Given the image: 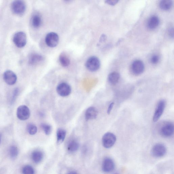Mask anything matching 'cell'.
Segmentation results:
<instances>
[{
    "label": "cell",
    "instance_id": "6da1fadb",
    "mask_svg": "<svg viewBox=\"0 0 174 174\" xmlns=\"http://www.w3.org/2000/svg\"><path fill=\"white\" fill-rule=\"evenodd\" d=\"M15 45L19 48L24 47L27 43V36L26 33L22 32L15 33L13 37Z\"/></svg>",
    "mask_w": 174,
    "mask_h": 174
},
{
    "label": "cell",
    "instance_id": "7a4b0ae2",
    "mask_svg": "<svg viewBox=\"0 0 174 174\" xmlns=\"http://www.w3.org/2000/svg\"><path fill=\"white\" fill-rule=\"evenodd\" d=\"M86 67L88 70L92 72H96L100 67V61L97 57H91L87 61Z\"/></svg>",
    "mask_w": 174,
    "mask_h": 174
},
{
    "label": "cell",
    "instance_id": "3957f363",
    "mask_svg": "<svg viewBox=\"0 0 174 174\" xmlns=\"http://www.w3.org/2000/svg\"><path fill=\"white\" fill-rule=\"evenodd\" d=\"M11 7L13 13L17 15H22L25 12L26 5L24 1L18 0L12 2Z\"/></svg>",
    "mask_w": 174,
    "mask_h": 174
},
{
    "label": "cell",
    "instance_id": "277c9868",
    "mask_svg": "<svg viewBox=\"0 0 174 174\" xmlns=\"http://www.w3.org/2000/svg\"><path fill=\"white\" fill-rule=\"evenodd\" d=\"M117 141L115 135L111 132H107L104 134L102 138V145L106 148L112 147L115 144Z\"/></svg>",
    "mask_w": 174,
    "mask_h": 174
},
{
    "label": "cell",
    "instance_id": "5b68a950",
    "mask_svg": "<svg viewBox=\"0 0 174 174\" xmlns=\"http://www.w3.org/2000/svg\"><path fill=\"white\" fill-rule=\"evenodd\" d=\"M174 125L171 122H166L162 125L160 132L162 136L168 137L172 136L174 133Z\"/></svg>",
    "mask_w": 174,
    "mask_h": 174
},
{
    "label": "cell",
    "instance_id": "8992f818",
    "mask_svg": "<svg viewBox=\"0 0 174 174\" xmlns=\"http://www.w3.org/2000/svg\"><path fill=\"white\" fill-rule=\"evenodd\" d=\"M59 41L58 35L54 32H51L47 34L45 39L46 45L51 48L56 47L58 44Z\"/></svg>",
    "mask_w": 174,
    "mask_h": 174
},
{
    "label": "cell",
    "instance_id": "52a82bcc",
    "mask_svg": "<svg viewBox=\"0 0 174 174\" xmlns=\"http://www.w3.org/2000/svg\"><path fill=\"white\" fill-rule=\"evenodd\" d=\"M57 94L63 97H65L70 95L72 92L71 87L69 84L65 82L60 83L56 89Z\"/></svg>",
    "mask_w": 174,
    "mask_h": 174
},
{
    "label": "cell",
    "instance_id": "ba28073f",
    "mask_svg": "<svg viewBox=\"0 0 174 174\" xmlns=\"http://www.w3.org/2000/svg\"><path fill=\"white\" fill-rule=\"evenodd\" d=\"M30 112L29 108L26 106L19 107L17 109V118L21 121H25L30 117Z\"/></svg>",
    "mask_w": 174,
    "mask_h": 174
},
{
    "label": "cell",
    "instance_id": "9c48e42d",
    "mask_svg": "<svg viewBox=\"0 0 174 174\" xmlns=\"http://www.w3.org/2000/svg\"><path fill=\"white\" fill-rule=\"evenodd\" d=\"M131 69L134 75H140L144 71V64L141 60H135L133 62L131 65Z\"/></svg>",
    "mask_w": 174,
    "mask_h": 174
},
{
    "label": "cell",
    "instance_id": "30bf717a",
    "mask_svg": "<svg viewBox=\"0 0 174 174\" xmlns=\"http://www.w3.org/2000/svg\"><path fill=\"white\" fill-rule=\"evenodd\" d=\"M151 152L154 157H161L164 156L166 153V149L164 145L157 144L153 147Z\"/></svg>",
    "mask_w": 174,
    "mask_h": 174
},
{
    "label": "cell",
    "instance_id": "8fae6325",
    "mask_svg": "<svg viewBox=\"0 0 174 174\" xmlns=\"http://www.w3.org/2000/svg\"><path fill=\"white\" fill-rule=\"evenodd\" d=\"M165 106V100H161L158 102L153 115V121L154 122H157L160 119L164 112Z\"/></svg>",
    "mask_w": 174,
    "mask_h": 174
},
{
    "label": "cell",
    "instance_id": "7c38bea8",
    "mask_svg": "<svg viewBox=\"0 0 174 174\" xmlns=\"http://www.w3.org/2000/svg\"><path fill=\"white\" fill-rule=\"evenodd\" d=\"M3 78L7 84L9 85H13L16 83L17 77L12 71L7 70L4 73Z\"/></svg>",
    "mask_w": 174,
    "mask_h": 174
},
{
    "label": "cell",
    "instance_id": "4fadbf2b",
    "mask_svg": "<svg viewBox=\"0 0 174 174\" xmlns=\"http://www.w3.org/2000/svg\"><path fill=\"white\" fill-rule=\"evenodd\" d=\"M115 167L114 161L109 157H106L103 160L102 164V170L103 172L109 173L112 172Z\"/></svg>",
    "mask_w": 174,
    "mask_h": 174
},
{
    "label": "cell",
    "instance_id": "5bb4252c",
    "mask_svg": "<svg viewBox=\"0 0 174 174\" xmlns=\"http://www.w3.org/2000/svg\"><path fill=\"white\" fill-rule=\"evenodd\" d=\"M98 112L95 107H88L85 113V118L88 121L96 119L97 117Z\"/></svg>",
    "mask_w": 174,
    "mask_h": 174
},
{
    "label": "cell",
    "instance_id": "9a60e30c",
    "mask_svg": "<svg viewBox=\"0 0 174 174\" xmlns=\"http://www.w3.org/2000/svg\"><path fill=\"white\" fill-rule=\"evenodd\" d=\"M43 59V57L40 54L33 53L29 57L28 63L31 65H35L41 62Z\"/></svg>",
    "mask_w": 174,
    "mask_h": 174
},
{
    "label": "cell",
    "instance_id": "2e32d148",
    "mask_svg": "<svg viewBox=\"0 0 174 174\" xmlns=\"http://www.w3.org/2000/svg\"><path fill=\"white\" fill-rule=\"evenodd\" d=\"M159 24V18L157 17L154 15L149 18L147 22V26L150 29H154L157 28Z\"/></svg>",
    "mask_w": 174,
    "mask_h": 174
},
{
    "label": "cell",
    "instance_id": "e0dca14e",
    "mask_svg": "<svg viewBox=\"0 0 174 174\" xmlns=\"http://www.w3.org/2000/svg\"><path fill=\"white\" fill-rule=\"evenodd\" d=\"M31 23L33 28H39L42 24V19L41 17L37 14L33 15L31 18Z\"/></svg>",
    "mask_w": 174,
    "mask_h": 174
},
{
    "label": "cell",
    "instance_id": "ac0fdd59",
    "mask_svg": "<svg viewBox=\"0 0 174 174\" xmlns=\"http://www.w3.org/2000/svg\"><path fill=\"white\" fill-rule=\"evenodd\" d=\"M120 76L117 72H113L110 73L108 76V80L112 85H115L119 82Z\"/></svg>",
    "mask_w": 174,
    "mask_h": 174
},
{
    "label": "cell",
    "instance_id": "d6986e66",
    "mask_svg": "<svg viewBox=\"0 0 174 174\" xmlns=\"http://www.w3.org/2000/svg\"><path fill=\"white\" fill-rule=\"evenodd\" d=\"M66 130L62 128H59L57 131V141L58 143L60 144L63 142L66 135Z\"/></svg>",
    "mask_w": 174,
    "mask_h": 174
},
{
    "label": "cell",
    "instance_id": "ffe728a7",
    "mask_svg": "<svg viewBox=\"0 0 174 174\" xmlns=\"http://www.w3.org/2000/svg\"><path fill=\"white\" fill-rule=\"evenodd\" d=\"M43 157V154L40 151H34L32 154V161L34 163H40L42 160Z\"/></svg>",
    "mask_w": 174,
    "mask_h": 174
},
{
    "label": "cell",
    "instance_id": "44dd1931",
    "mask_svg": "<svg viewBox=\"0 0 174 174\" xmlns=\"http://www.w3.org/2000/svg\"><path fill=\"white\" fill-rule=\"evenodd\" d=\"M60 62L62 66L67 67L70 65V60L68 57L65 53H62L59 57Z\"/></svg>",
    "mask_w": 174,
    "mask_h": 174
},
{
    "label": "cell",
    "instance_id": "7402d4cb",
    "mask_svg": "<svg viewBox=\"0 0 174 174\" xmlns=\"http://www.w3.org/2000/svg\"><path fill=\"white\" fill-rule=\"evenodd\" d=\"M172 1L170 0H163L160 2L159 6L162 10H168L172 8Z\"/></svg>",
    "mask_w": 174,
    "mask_h": 174
},
{
    "label": "cell",
    "instance_id": "603a6c76",
    "mask_svg": "<svg viewBox=\"0 0 174 174\" xmlns=\"http://www.w3.org/2000/svg\"><path fill=\"white\" fill-rule=\"evenodd\" d=\"M79 143L75 140H72L69 142L67 146V149L69 152H74L79 148Z\"/></svg>",
    "mask_w": 174,
    "mask_h": 174
},
{
    "label": "cell",
    "instance_id": "cb8c5ba5",
    "mask_svg": "<svg viewBox=\"0 0 174 174\" xmlns=\"http://www.w3.org/2000/svg\"><path fill=\"white\" fill-rule=\"evenodd\" d=\"M10 157L13 159L16 158L18 154V150L17 147L15 146H11L9 148Z\"/></svg>",
    "mask_w": 174,
    "mask_h": 174
},
{
    "label": "cell",
    "instance_id": "d4e9b609",
    "mask_svg": "<svg viewBox=\"0 0 174 174\" xmlns=\"http://www.w3.org/2000/svg\"><path fill=\"white\" fill-rule=\"evenodd\" d=\"M27 130L30 135H34L37 133V129L36 125L32 123H29L27 125Z\"/></svg>",
    "mask_w": 174,
    "mask_h": 174
},
{
    "label": "cell",
    "instance_id": "484cf974",
    "mask_svg": "<svg viewBox=\"0 0 174 174\" xmlns=\"http://www.w3.org/2000/svg\"><path fill=\"white\" fill-rule=\"evenodd\" d=\"M42 129L46 135H49L52 131V127L48 124L42 123L41 125Z\"/></svg>",
    "mask_w": 174,
    "mask_h": 174
},
{
    "label": "cell",
    "instance_id": "4316f807",
    "mask_svg": "<svg viewBox=\"0 0 174 174\" xmlns=\"http://www.w3.org/2000/svg\"><path fill=\"white\" fill-rule=\"evenodd\" d=\"M22 174H34L33 168L30 165H26L23 167L22 170Z\"/></svg>",
    "mask_w": 174,
    "mask_h": 174
},
{
    "label": "cell",
    "instance_id": "83f0119b",
    "mask_svg": "<svg viewBox=\"0 0 174 174\" xmlns=\"http://www.w3.org/2000/svg\"><path fill=\"white\" fill-rule=\"evenodd\" d=\"M159 59V57L157 55H154L152 57L150 61L152 64H156L158 62Z\"/></svg>",
    "mask_w": 174,
    "mask_h": 174
},
{
    "label": "cell",
    "instance_id": "f1b7e54d",
    "mask_svg": "<svg viewBox=\"0 0 174 174\" xmlns=\"http://www.w3.org/2000/svg\"><path fill=\"white\" fill-rule=\"evenodd\" d=\"M19 90L18 88H16L14 91L13 92V95L12 96V102H14L15 99H16V97L17 96L18 94Z\"/></svg>",
    "mask_w": 174,
    "mask_h": 174
},
{
    "label": "cell",
    "instance_id": "f546056e",
    "mask_svg": "<svg viewBox=\"0 0 174 174\" xmlns=\"http://www.w3.org/2000/svg\"><path fill=\"white\" fill-rule=\"evenodd\" d=\"M114 105V102H112L110 104L109 106L108 107L107 110V113L108 115H109L110 114L111 111Z\"/></svg>",
    "mask_w": 174,
    "mask_h": 174
},
{
    "label": "cell",
    "instance_id": "4dcf8cb0",
    "mask_svg": "<svg viewBox=\"0 0 174 174\" xmlns=\"http://www.w3.org/2000/svg\"><path fill=\"white\" fill-rule=\"evenodd\" d=\"M118 1H107L106 2L111 5H114L117 4Z\"/></svg>",
    "mask_w": 174,
    "mask_h": 174
},
{
    "label": "cell",
    "instance_id": "1f68e13d",
    "mask_svg": "<svg viewBox=\"0 0 174 174\" xmlns=\"http://www.w3.org/2000/svg\"><path fill=\"white\" fill-rule=\"evenodd\" d=\"M170 36L173 37V29H171L169 30V32Z\"/></svg>",
    "mask_w": 174,
    "mask_h": 174
},
{
    "label": "cell",
    "instance_id": "d6a6232c",
    "mask_svg": "<svg viewBox=\"0 0 174 174\" xmlns=\"http://www.w3.org/2000/svg\"><path fill=\"white\" fill-rule=\"evenodd\" d=\"M67 174H77V173L75 172H72L68 173Z\"/></svg>",
    "mask_w": 174,
    "mask_h": 174
},
{
    "label": "cell",
    "instance_id": "836d02e7",
    "mask_svg": "<svg viewBox=\"0 0 174 174\" xmlns=\"http://www.w3.org/2000/svg\"><path fill=\"white\" fill-rule=\"evenodd\" d=\"M114 174H119L118 173H114Z\"/></svg>",
    "mask_w": 174,
    "mask_h": 174
},
{
    "label": "cell",
    "instance_id": "e575fe53",
    "mask_svg": "<svg viewBox=\"0 0 174 174\" xmlns=\"http://www.w3.org/2000/svg\"><path fill=\"white\" fill-rule=\"evenodd\" d=\"M1 138H0V144H1Z\"/></svg>",
    "mask_w": 174,
    "mask_h": 174
}]
</instances>
